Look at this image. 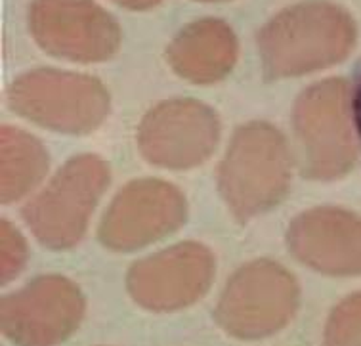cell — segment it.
Segmentation results:
<instances>
[{
    "label": "cell",
    "instance_id": "6da1fadb",
    "mask_svg": "<svg viewBox=\"0 0 361 346\" xmlns=\"http://www.w3.org/2000/svg\"><path fill=\"white\" fill-rule=\"evenodd\" d=\"M354 40V21L344 10L327 2H304L264 27V69L269 78L323 69L341 61Z\"/></svg>",
    "mask_w": 361,
    "mask_h": 346
},
{
    "label": "cell",
    "instance_id": "7a4b0ae2",
    "mask_svg": "<svg viewBox=\"0 0 361 346\" xmlns=\"http://www.w3.org/2000/svg\"><path fill=\"white\" fill-rule=\"evenodd\" d=\"M289 151L281 134L255 123L237 132L220 167V188L239 218H249L276 205L287 190Z\"/></svg>",
    "mask_w": 361,
    "mask_h": 346
},
{
    "label": "cell",
    "instance_id": "3957f363",
    "mask_svg": "<svg viewBox=\"0 0 361 346\" xmlns=\"http://www.w3.org/2000/svg\"><path fill=\"white\" fill-rule=\"evenodd\" d=\"M298 301L300 289L290 272L271 261L250 262L228 281L216 321L237 339H262L293 320Z\"/></svg>",
    "mask_w": 361,
    "mask_h": 346
},
{
    "label": "cell",
    "instance_id": "277c9868",
    "mask_svg": "<svg viewBox=\"0 0 361 346\" xmlns=\"http://www.w3.org/2000/svg\"><path fill=\"white\" fill-rule=\"evenodd\" d=\"M10 100L21 115L63 132L92 131L109 105L107 92L96 78L50 69L18 78Z\"/></svg>",
    "mask_w": 361,
    "mask_h": 346
},
{
    "label": "cell",
    "instance_id": "5b68a950",
    "mask_svg": "<svg viewBox=\"0 0 361 346\" xmlns=\"http://www.w3.org/2000/svg\"><path fill=\"white\" fill-rule=\"evenodd\" d=\"M295 126L308 177H341L354 165L348 88L342 80H323L304 92L296 104Z\"/></svg>",
    "mask_w": 361,
    "mask_h": 346
},
{
    "label": "cell",
    "instance_id": "8992f818",
    "mask_svg": "<svg viewBox=\"0 0 361 346\" xmlns=\"http://www.w3.org/2000/svg\"><path fill=\"white\" fill-rule=\"evenodd\" d=\"M107 180V167L98 157H79L67 163L27 209L35 235L50 249L73 247Z\"/></svg>",
    "mask_w": 361,
    "mask_h": 346
},
{
    "label": "cell",
    "instance_id": "52a82bcc",
    "mask_svg": "<svg viewBox=\"0 0 361 346\" xmlns=\"http://www.w3.org/2000/svg\"><path fill=\"white\" fill-rule=\"evenodd\" d=\"M85 299L61 275H42L2 299V331L18 346H54L79 327Z\"/></svg>",
    "mask_w": 361,
    "mask_h": 346
},
{
    "label": "cell",
    "instance_id": "ba28073f",
    "mask_svg": "<svg viewBox=\"0 0 361 346\" xmlns=\"http://www.w3.org/2000/svg\"><path fill=\"white\" fill-rule=\"evenodd\" d=\"M214 278V258L199 243H180L138 261L126 285L140 306L172 312L199 301Z\"/></svg>",
    "mask_w": 361,
    "mask_h": 346
},
{
    "label": "cell",
    "instance_id": "9c48e42d",
    "mask_svg": "<svg viewBox=\"0 0 361 346\" xmlns=\"http://www.w3.org/2000/svg\"><path fill=\"white\" fill-rule=\"evenodd\" d=\"M31 27L48 52L67 59L99 61L118 46L115 21L92 0H37Z\"/></svg>",
    "mask_w": 361,
    "mask_h": 346
},
{
    "label": "cell",
    "instance_id": "30bf717a",
    "mask_svg": "<svg viewBox=\"0 0 361 346\" xmlns=\"http://www.w3.org/2000/svg\"><path fill=\"white\" fill-rule=\"evenodd\" d=\"M184 199L172 186L140 180L118 193L99 228V239L115 251H134L171 234L184 220Z\"/></svg>",
    "mask_w": 361,
    "mask_h": 346
},
{
    "label": "cell",
    "instance_id": "8fae6325",
    "mask_svg": "<svg viewBox=\"0 0 361 346\" xmlns=\"http://www.w3.org/2000/svg\"><path fill=\"white\" fill-rule=\"evenodd\" d=\"M218 121L209 107L191 100L159 105L140 129V148L153 163L185 169L203 161L214 150Z\"/></svg>",
    "mask_w": 361,
    "mask_h": 346
},
{
    "label": "cell",
    "instance_id": "7c38bea8",
    "mask_svg": "<svg viewBox=\"0 0 361 346\" xmlns=\"http://www.w3.org/2000/svg\"><path fill=\"white\" fill-rule=\"evenodd\" d=\"M293 255L327 275L361 274V220L338 209L310 210L289 229Z\"/></svg>",
    "mask_w": 361,
    "mask_h": 346
},
{
    "label": "cell",
    "instance_id": "4fadbf2b",
    "mask_svg": "<svg viewBox=\"0 0 361 346\" xmlns=\"http://www.w3.org/2000/svg\"><path fill=\"white\" fill-rule=\"evenodd\" d=\"M237 56L235 37L218 20L185 27L169 48L172 67L193 83H214L230 71Z\"/></svg>",
    "mask_w": 361,
    "mask_h": 346
},
{
    "label": "cell",
    "instance_id": "5bb4252c",
    "mask_svg": "<svg viewBox=\"0 0 361 346\" xmlns=\"http://www.w3.org/2000/svg\"><path fill=\"white\" fill-rule=\"evenodd\" d=\"M2 199L12 201L31 190L47 170V153L25 132L2 129Z\"/></svg>",
    "mask_w": 361,
    "mask_h": 346
},
{
    "label": "cell",
    "instance_id": "9a60e30c",
    "mask_svg": "<svg viewBox=\"0 0 361 346\" xmlns=\"http://www.w3.org/2000/svg\"><path fill=\"white\" fill-rule=\"evenodd\" d=\"M325 346H361V293H355L331 312L325 327Z\"/></svg>",
    "mask_w": 361,
    "mask_h": 346
},
{
    "label": "cell",
    "instance_id": "2e32d148",
    "mask_svg": "<svg viewBox=\"0 0 361 346\" xmlns=\"http://www.w3.org/2000/svg\"><path fill=\"white\" fill-rule=\"evenodd\" d=\"M25 243L8 222H2V283L20 274L25 262Z\"/></svg>",
    "mask_w": 361,
    "mask_h": 346
},
{
    "label": "cell",
    "instance_id": "e0dca14e",
    "mask_svg": "<svg viewBox=\"0 0 361 346\" xmlns=\"http://www.w3.org/2000/svg\"><path fill=\"white\" fill-rule=\"evenodd\" d=\"M354 117H355V124H357V131H360V138H361V64H360V69H357V73H355Z\"/></svg>",
    "mask_w": 361,
    "mask_h": 346
},
{
    "label": "cell",
    "instance_id": "ac0fdd59",
    "mask_svg": "<svg viewBox=\"0 0 361 346\" xmlns=\"http://www.w3.org/2000/svg\"><path fill=\"white\" fill-rule=\"evenodd\" d=\"M118 4H123L126 8H136V10H142V8H149L153 4H157L159 0H115Z\"/></svg>",
    "mask_w": 361,
    "mask_h": 346
}]
</instances>
